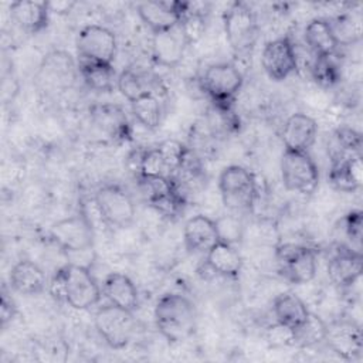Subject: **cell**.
<instances>
[{
  "label": "cell",
  "mask_w": 363,
  "mask_h": 363,
  "mask_svg": "<svg viewBox=\"0 0 363 363\" xmlns=\"http://www.w3.org/2000/svg\"><path fill=\"white\" fill-rule=\"evenodd\" d=\"M47 288L55 301L65 302L78 311L95 306L102 296L101 286L89 267L71 262L54 272Z\"/></svg>",
  "instance_id": "1"
},
{
  "label": "cell",
  "mask_w": 363,
  "mask_h": 363,
  "mask_svg": "<svg viewBox=\"0 0 363 363\" xmlns=\"http://www.w3.org/2000/svg\"><path fill=\"white\" fill-rule=\"evenodd\" d=\"M155 322L169 343L184 342L196 330V306L182 294H164L155 305Z\"/></svg>",
  "instance_id": "2"
},
{
  "label": "cell",
  "mask_w": 363,
  "mask_h": 363,
  "mask_svg": "<svg viewBox=\"0 0 363 363\" xmlns=\"http://www.w3.org/2000/svg\"><path fill=\"white\" fill-rule=\"evenodd\" d=\"M242 74L234 64L217 62L204 71L200 84L214 109L228 112L234 109L235 96L242 86Z\"/></svg>",
  "instance_id": "3"
},
{
  "label": "cell",
  "mask_w": 363,
  "mask_h": 363,
  "mask_svg": "<svg viewBox=\"0 0 363 363\" xmlns=\"http://www.w3.org/2000/svg\"><path fill=\"white\" fill-rule=\"evenodd\" d=\"M218 190L223 204L233 213L250 211L258 197L254 174L238 164H230L221 170Z\"/></svg>",
  "instance_id": "4"
},
{
  "label": "cell",
  "mask_w": 363,
  "mask_h": 363,
  "mask_svg": "<svg viewBox=\"0 0 363 363\" xmlns=\"http://www.w3.org/2000/svg\"><path fill=\"white\" fill-rule=\"evenodd\" d=\"M147 204L166 218H176L186 206V194L174 176H136Z\"/></svg>",
  "instance_id": "5"
},
{
  "label": "cell",
  "mask_w": 363,
  "mask_h": 363,
  "mask_svg": "<svg viewBox=\"0 0 363 363\" xmlns=\"http://www.w3.org/2000/svg\"><path fill=\"white\" fill-rule=\"evenodd\" d=\"M48 235L67 255L91 252L94 248V225L85 211L58 220L50 227Z\"/></svg>",
  "instance_id": "6"
},
{
  "label": "cell",
  "mask_w": 363,
  "mask_h": 363,
  "mask_svg": "<svg viewBox=\"0 0 363 363\" xmlns=\"http://www.w3.org/2000/svg\"><path fill=\"white\" fill-rule=\"evenodd\" d=\"M275 259L281 277L289 284L303 285L316 275V252L308 245L282 242L275 248Z\"/></svg>",
  "instance_id": "7"
},
{
  "label": "cell",
  "mask_w": 363,
  "mask_h": 363,
  "mask_svg": "<svg viewBox=\"0 0 363 363\" xmlns=\"http://www.w3.org/2000/svg\"><path fill=\"white\" fill-rule=\"evenodd\" d=\"M281 179L286 190L298 194H312L319 184V170L305 150L284 149L281 157Z\"/></svg>",
  "instance_id": "8"
},
{
  "label": "cell",
  "mask_w": 363,
  "mask_h": 363,
  "mask_svg": "<svg viewBox=\"0 0 363 363\" xmlns=\"http://www.w3.org/2000/svg\"><path fill=\"white\" fill-rule=\"evenodd\" d=\"M94 203L101 218L108 225L128 228L135 221L136 207L133 199L119 184H102L94 194Z\"/></svg>",
  "instance_id": "9"
},
{
  "label": "cell",
  "mask_w": 363,
  "mask_h": 363,
  "mask_svg": "<svg viewBox=\"0 0 363 363\" xmlns=\"http://www.w3.org/2000/svg\"><path fill=\"white\" fill-rule=\"evenodd\" d=\"M94 326L109 347L123 349L135 335L136 322L132 311L108 303L95 312Z\"/></svg>",
  "instance_id": "10"
},
{
  "label": "cell",
  "mask_w": 363,
  "mask_h": 363,
  "mask_svg": "<svg viewBox=\"0 0 363 363\" xmlns=\"http://www.w3.org/2000/svg\"><path fill=\"white\" fill-rule=\"evenodd\" d=\"M224 33L237 54L251 51L258 40V23L254 11L241 1L233 3L224 13Z\"/></svg>",
  "instance_id": "11"
},
{
  "label": "cell",
  "mask_w": 363,
  "mask_h": 363,
  "mask_svg": "<svg viewBox=\"0 0 363 363\" xmlns=\"http://www.w3.org/2000/svg\"><path fill=\"white\" fill-rule=\"evenodd\" d=\"M77 52L79 60L112 64L116 55L115 34L99 24H89L79 30L77 35Z\"/></svg>",
  "instance_id": "12"
},
{
  "label": "cell",
  "mask_w": 363,
  "mask_h": 363,
  "mask_svg": "<svg viewBox=\"0 0 363 363\" xmlns=\"http://www.w3.org/2000/svg\"><path fill=\"white\" fill-rule=\"evenodd\" d=\"M189 10V1H142L136 6L139 18L153 34L163 33L176 27Z\"/></svg>",
  "instance_id": "13"
},
{
  "label": "cell",
  "mask_w": 363,
  "mask_h": 363,
  "mask_svg": "<svg viewBox=\"0 0 363 363\" xmlns=\"http://www.w3.org/2000/svg\"><path fill=\"white\" fill-rule=\"evenodd\" d=\"M261 64L267 75L274 81H284L296 72L298 60L292 41L288 37H278L264 45Z\"/></svg>",
  "instance_id": "14"
},
{
  "label": "cell",
  "mask_w": 363,
  "mask_h": 363,
  "mask_svg": "<svg viewBox=\"0 0 363 363\" xmlns=\"http://www.w3.org/2000/svg\"><path fill=\"white\" fill-rule=\"evenodd\" d=\"M362 251H357L346 244H336L330 251L328 261L329 279L340 286L346 288L359 279L362 274Z\"/></svg>",
  "instance_id": "15"
},
{
  "label": "cell",
  "mask_w": 363,
  "mask_h": 363,
  "mask_svg": "<svg viewBox=\"0 0 363 363\" xmlns=\"http://www.w3.org/2000/svg\"><path fill=\"white\" fill-rule=\"evenodd\" d=\"M328 180L333 189L343 193L359 190L363 183L362 155H352L345 152L335 153L332 156Z\"/></svg>",
  "instance_id": "16"
},
{
  "label": "cell",
  "mask_w": 363,
  "mask_h": 363,
  "mask_svg": "<svg viewBox=\"0 0 363 363\" xmlns=\"http://www.w3.org/2000/svg\"><path fill=\"white\" fill-rule=\"evenodd\" d=\"M325 340L329 347L345 360H354L362 354V330L353 320H339L332 325H326Z\"/></svg>",
  "instance_id": "17"
},
{
  "label": "cell",
  "mask_w": 363,
  "mask_h": 363,
  "mask_svg": "<svg viewBox=\"0 0 363 363\" xmlns=\"http://www.w3.org/2000/svg\"><path fill=\"white\" fill-rule=\"evenodd\" d=\"M94 125L109 138L128 140L132 136V128L126 112L116 104H98L89 109Z\"/></svg>",
  "instance_id": "18"
},
{
  "label": "cell",
  "mask_w": 363,
  "mask_h": 363,
  "mask_svg": "<svg viewBox=\"0 0 363 363\" xmlns=\"http://www.w3.org/2000/svg\"><path fill=\"white\" fill-rule=\"evenodd\" d=\"M316 135L318 125L315 119L306 113L296 112L286 118L282 126L281 139L285 149L309 152L316 140Z\"/></svg>",
  "instance_id": "19"
},
{
  "label": "cell",
  "mask_w": 363,
  "mask_h": 363,
  "mask_svg": "<svg viewBox=\"0 0 363 363\" xmlns=\"http://www.w3.org/2000/svg\"><path fill=\"white\" fill-rule=\"evenodd\" d=\"M183 241L189 252L206 254L218 241L216 220L203 214L190 217L183 227Z\"/></svg>",
  "instance_id": "20"
},
{
  "label": "cell",
  "mask_w": 363,
  "mask_h": 363,
  "mask_svg": "<svg viewBox=\"0 0 363 363\" xmlns=\"http://www.w3.org/2000/svg\"><path fill=\"white\" fill-rule=\"evenodd\" d=\"M186 47V40L177 24L172 30L153 34L152 55L156 64L166 68H174L183 60Z\"/></svg>",
  "instance_id": "21"
},
{
  "label": "cell",
  "mask_w": 363,
  "mask_h": 363,
  "mask_svg": "<svg viewBox=\"0 0 363 363\" xmlns=\"http://www.w3.org/2000/svg\"><path fill=\"white\" fill-rule=\"evenodd\" d=\"M11 20L24 31L37 34L47 28L50 21V9L47 1L20 0L10 4Z\"/></svg>",
  "instance_id": "22"
},
{
  "label": "cell",
  "mask_w": 363,
  "mask_h": 363,
  "mask_svg": "<svg viewBox=\"0 0 363 363\" xmlns=\"http://www.w3.org/2000/svg\"><path fill=\"white\" fill-rule=\"evenodd\" d=\"M9 282L11 289L21 295H40L48 285L43 268L30 259H21L13 265Z\"/></svg>",
  "instance_id": "23"
},
{
  "label": "cell",
  "mask_w": 363,
  "mask_h": 363,
  "mask_svg": "<svg viewBox=\"0 0 363 363\" xmlns=\"http://www.w3.org/2000/svg\"><path fill=\"white\" fill-rule=\"evenodd\" d=\"M102 294L109 303L135 312L139 305V294L133 281L122 272H111L102 284Z\"/></svg>",
  "instance_id": "24"
},
{
  "label": "cell",
  "mask_w": 363,
  "mask_h": 363,
  "mask_svg": "<svg viewBox=\"0 0 363 363\" xmlns=\"http://www.w3.org/2000/svg\"><path fill=\"white\" fill-rule=\"evenodd\" d=\"M275 322L289 330L299 328L309 316L306 303L294 292H282L272 302Z\"/></svg>",
  "instance_id": "25"
},
{
  "label": "cell",
  "mask_w": 363,
  "mask_h": 363,
  "mask_svg": "<svg viewBox=\"0 0 363 363\" xmlns=\"http://www.w3.org/2000/svg\"><path fill=\"white\" fill-rule=\"evenodd\" d=\"M206 265L221 277L237 278L242 268V258L235 245L218 240L206 252Z\"/></svg>",
  "instance_id": "26"
},
{
  "label": "cell",
  "mask_w": 363,
  "mask_h": 363,
  "mask_svg": "<svg viewBox=\"0 0 363 363\" xmlns=\"http://www.w3.org/2000/svg\"><path fill=\"white\" fill-rule=\"evenodd\" d=\"M78 71L84 82L94 91L109 92L116 86L118 75L112 64L79 60Z\"/></svg>",
  "instance_id": "27"
},
{
  "label": "cell",
  "mask_w": 363,
  "mask_h": 363,
  "mask_svg": "<svg viewBox=\"0 0 363 363\" xmlns=\"http://www.w3.org/2000/svg\"><path fill=\"white\" fill-rule=\"evenodd\" d=\"M305 41L316 55H330L337 50V43L332 34L326 18H313L305 27Z\"/></svg>",
  "instance_id": "28"
},
{
  "label": "cell",
  "mask_w": 363,
  "mask_h": 363,
  "mask_svg": "<svg viewBox=\"0 0 363 363\" xmlns=\"http://www.w3.org/2000/svg\"><path fill=\"white\" fill-rule=\"evenodd\" d=\"M116 88L129 102L153 92L147 75L135 67H128L118 75Z\"/></svg>",
  "instance_id": "29"
},
{
  "label": "cell",
  "mask_w": 363,
  "mask_h": 363,
  "mask_svg": "<svg viewBox=\"0 0 363 363\" xmlns=\"http://www.w3.org/2000/svg\"><path fill=\"white\" fill-rule=\"evenodd\" d=\"M332 34L337 45H350L362 37V23L359 17L350 14H339L328 20Z\"/></svg>",
  "instance_id": "30"
},
{
  "label": "cell",
  "mask_w": 363,
  "mask_h": 363,
  "mask_svg": "<svg viewBox=\"0 0 363 363\" xmlns=\"http://www.w3.org/2000/svg\"><path fill=\"white\" fill-rule=\"evenodd\" d=\"M130 108L133 116L140 125H143L147 129L159 128L162 122V109L160 102L153 92L146 94L138 98L136 101L130 102Z\"/></svg>",
  "instance_id": "31"
},
{
  "label": "cell",
  "mask_w": 363,
  "mask_h": 363,
  "mask_svg": "<svg viewBox=\"0 0 363 363\" xmlns=\"http://www.w3.org/2000/svg\"><path fill=\"white\" fill-rule=\"evenodd\" d=\"M325 335L326 323L319 316L311 312L308 319L299 328L291 330V345L308 347L325 340Z\"/></svg>",
  "instance_id": "32"
},
{
  "label": "cell",
  "mask_w": 363,
  "mask_h": 363,
  "mask_svg": "<svg viewBox=\"0 0 363 363\" xmlns=\"http://www.w3.org/2000/svg\"><path fill=\"white\" fill-rule=\"evenodd\" d=\"M207 11L199 10L197 3H189V10L182 17L179 27L180 31L186 40L187 45H191L201 40V37L206 33L207 20H206Z\"/></svg>",
  "instance_id": "33"
},
{
  "label": "cell",
  "mask_w": 363,
  "mask_h": 363,
  "mask_svg": "<svg viewBox=\"0 0 363 363\" xmlns=\"http://www.w3.org/2000/svg\"><path fill=\"white\" fill-rule=\"evenodd\" d=\"M336 54V52H335ZM335 54L330 55H316L312 62V77L316 84L325 88H330L340 81V65L335 58Z\"/></svg>",
  "instance_id": "34"
},
{
  "label": "cell",
  "mask_w": 363,
  "mask_h": 363,
  "mask_svg": "<svg viewBox=\"0 0 363 363\" xmlns=\"http://www.w3.org/2000/svg\"><path fill=\"white\" fill-rule=\"evenodd\" d=\"M216 227H217V234H218L220 241L235 245L242 238V233H244L242 223L234 214H225V216L217 218Z\"/></svg>",
  "instance_id": "35"
},
{
  "label": "cell",
  "mask_w": 363,
  "mask_h": 363,
  "mask_svg": "<svg viewBox=\"0 0 363 363\" xmlns=\"http://www.w3.org/2000/svg\"><path fill=\"white\" fill-rule=\"evenodd\" d=\"M335 139L340 152L352 153V155H362V136L357 130L349 126H342L336 129Z\"/></svg>",
  "instance_id": "36"
},
{
  "label": "cell",
  "mask_w": 363,
  "mask_h": 363,
  "mask_svg": "<svg viewBox=\"0 0 363 363\" xmlns=\"http://www.w3.org/2000/svg\"><path fill=\"white\" fill-rule=\"evenodd\" d=\"M345 234L352 242L350 247L360 251L362 250V211L352 210L343 218Z\"/></svg>",
  "instance_id": "37"
},
{
  "label": "cell",
  "mask_w": 363,
  "mask_h": 363,
  "mask_svg": "<svg viewBox=\"0 0 363 363\" xmlns=\"http://www.w3.org/2000/svg\"><path fill=\"white\" fill-rule=\"evenodd\" d=\"M17 315V306L11 296H9L6 286L1 289V301H0V325L1 328H6L7 323H10L14 316Z\"/></svg>",
  "instance_id": "38"
},
{
  "label": "cell",
  "mask_w": 363,
  "mask_h": 363,
  "mask_svg": "<svg viewBox=\"0 0 363 363\" xmlns=\"http://www.w3.org/2000/svg\"><path fill=\"white\" fill-rule=\"evenodd\" d=\"M72 6H74V3H68V1L48 3L50 13H64V11H69V9H71Z\"/></svg>",
  "instance_id": "39"
}]
</instances>
